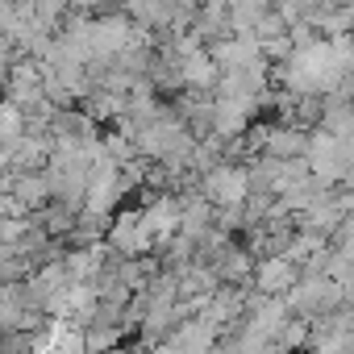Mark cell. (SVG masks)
<instances>
[{"label": "cell", "mask_w": 354, "mask_h": 354, "mask_svg": "<svg viewBox=\"0 0 354 354\" xmlns=\"http://www.w3.org/2000/svg\"><path fill=\"white\" fill-rule=\"evenodd\" d=\"M288 283H296V267L288 259H279V263H271V267L259 271V288L263 292H283Z\"/></svg>", "instance_id": "cell-3"}, {"label": "cell", "mask_w": 354, "mask_h": 354, "mask_svg": "<svg viewBox=\"0 0 354 354\" xmlns=\"http://www.w3.org/2000/svg\"><path fill=\"white\" fill-rule=\"evenodd\" d=\"M250 196V175L238 171V167H217L209 171V180H205V201L213 205H242Z\"/></svg>", "instance_id": "cell-2"}, {"label": "cell", "mask_w": 354, "mask_h": 354, "mask_svg": "<svg viewBox=\"0 0 354 354\" xmlns=\"http://www.w3.org/2000/svg\"><path fill=\"white\" fill-rule=\"evenodd\" d=\"M337 50H342V46H333V42L300 50V55L292 59V67H288L292 84H296L300 92H325V88H333L337 75L346 71V59H342Z\"/></svg>", "instance_id": "cell-1"}]
</instances>
